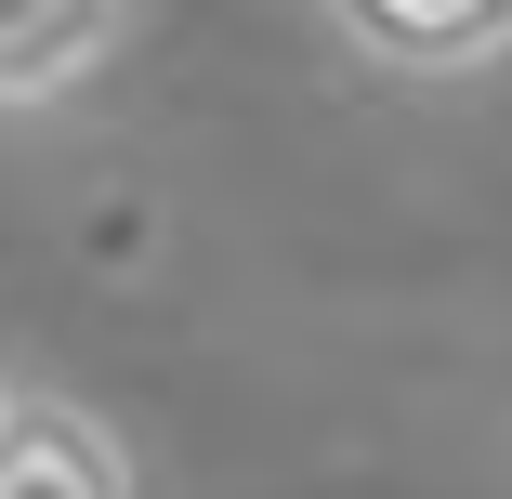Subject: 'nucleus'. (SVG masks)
Wrapping results in <instances>:
<instances>
[{"instance_id":"nucleus-3","label":"nucleus","mask_w":512,"mask_h":499,"mask_svg":"<svg viewBox=\"0 0 512 499\" xmlns=\"http://www.w3.org/2000/svg\"><path fill=\"white\" fill-rule=\"evenodd\" d=\"M132 40V0H0V106L40 119L53 92H79Z\"/></svg>"},{"instance_id":"nucleus-1","label":"nucleus","mask_w":512,"mask_h":499,"mask_svg":"<svg viewBox=\"0 0 512 499\" xmlns=\"http://www.w3.org/2000/svg\"><path fill=\"white\" fill-rule=\"evenodd\" d=\"M316 14L368 79H407V92H460L512 66V0H316Z\"/></svg>"},{"instance_id":"nucleus-2","label":"nucleus","mask_w":512,"mask_h":499,"mask_svg":"<svg viewBox=\"0 0 512 499\" xmlns=\"http://www.w3.org/2000/svg\"><path fill=\"white\" fill-rule=\"evenodd\" d=\"M0 499H132V447L53 381L0 394Z\"/></svg>"}]
</instances>
